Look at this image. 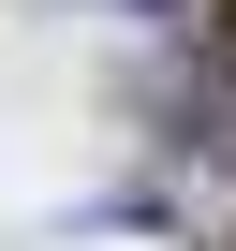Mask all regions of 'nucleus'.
Wrapping results in <instances>:
<instances>
[{"instance_id": "1", "label": "nucleus", "mask_w": 236, "mask_h": 251, "mask_svg": "<svg viewBox=\"0 0 236 251\" xmlns=\"http://www.w3.org/2000/svg\"><path fill=\"white\" fill-rule=\"evenodd\" d=\"M207 74L236 89V0H207Z\"/></svg>"}, {"instance_id": "2", "label": "nucleus", "mask_w": 236, "mask_h": 251, "mask_svg": "<svg viewBox=\"0 0 236 251\" xmlns=\"http://www.w3.org/2000/svg\"><path fill=\"white\" fill-rule=\"evenodd\" d=\"M221 251H236V236H221Z\"/></svg>"}]
</instances>
